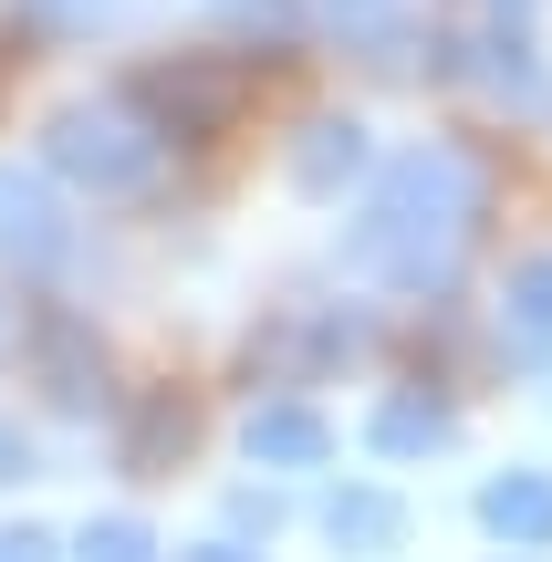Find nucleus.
Wrapping results in <instances>:
<instances>
[{
	"label": "nucleus",
	"mask_w": 552,
	"mask_h": 562,
	"mask_svg": "<svg viewBox=\"0 0 552 562\" xmlns=\"http://www.w3.org/2000/svg\"><path fill=\"white\" fill-rule=\"evenodd\" d=\"M470 240H480V167L459 146H407V157H386V178H375V199H365L345 250H354L365 281L438 292Z\"/></svg>",
	"instance_id": "obj_1"
},
{
	"label": "nucleus",
	"mask_w": 552,
	"mask_h": 562,
	"mask_svg": "<svg viewBox=\"0 0 552 562\" xmlns=\"http://www.w3.org/2000/svg\"><path fill=\"white\" fill-rule=\"evenodd\" d=\"M42 157H53L74 188H94V199H146L157 167H167V136L125 94H94V104H63V115H53Z\"/></svg>",
	"instance_id": "obj_2"
},
{
	"label": "nucleus",
	"mask_w": 552,
	"mask_h": 562,
	"mask_svg": "<svg viewBox=\"0 0 552 562\" xmlns=\"http://www.w3.org/2000/svg\"><path fill=\"white\" fill-rule=\"evenodd\" d=\"M136 104L157 136H229L240 125V104H250V63H219V53H178V63H157V74H136Z\"/></svg>",
	"instance_id": "obj_3"
},
{
	"label": "nucleus",
	"mask_w": 552,
	"mask_h": 562,
	"mask_svg": "<svg viewBox=\"0 0 552 562\" xmlns=\"http://www.w3.org/2000/svg\"><path fill=\"white\" fill-rule=\"evenodd\" d=\"M0 261H11V271H63V261H74L63 199L32 178V167H0Z\"/></svg>",
	"instance_id": "obj_4"
},
{
	"label": "nucleus",
	"mask_w": 552,
	"mask_h": 562,
	"mask_svg": "<svg viewBox=\"0 0 552 562\" xmlns=\"http://www.w3.org/2000/svg\"><path fill=\"white\" fill-rule=\"evenodd\" d=\"M240 448H250V459H261V469H324L334 459V427L324 417H313V406H250V417H240Z\"/></svg>",
	"instance_id": "obj_5"
},
{
	"label": "nucleus",
	"mask_w": 552,
	"mask_h": 562,
	"mask_svg": "<svg viewBox=\"0 0 552 562\" xmlns=\"http://www.w3.org/2000/svg\"><path fill=\"white\" fill-rule=\"evenodd\" d=\"M32 355H42V385H53V406H104L115 396V385H104V355H94V334H83V323H42L32 334Z\"/></svg>",
	"instance_id": "obj_6"
},
{
	"label": "nucleus",
	"mask_w": 552,
	"mask_h": 562,
	"mask_svg": "<svg viewBox=\"0 0 552 562\" xmlns=\"http://www.w3.org/2000/svg\"><path fill=\"white\" fill-rule=\"evenodd\" d=\"M480 521H491L500 542L542 552V542H552V480H542V469H511V480H491V490H480Z\"/></svg>",
	"instance_id": "obj_7"
},
{
	"label": "nucleus",
	"mask_w": 552,
	"mask_h": 562,
	"mask_svg": "<svg viewBox=\"0 0 552 562\" xmlns=\"http://www.w3.org/2000/svg\"><path fill=\"white\" fill-rule=\"evenodd\" d=\"M188 438H199V417H188L178 396H146L136 417H125V469H136V480H167V469L188 459Z\"/></svg>",
	"instance_id": "obj_8"
},
{
	"label": "nucleus",
	"mask_w": 552,
	"mask_h": 562,
	"mask_svg": "<svg viewBox=\"0 0 552 562\" xmlns=\"http://www.w3.org/2000/svg\"><path fill=\"white\" fill-rule=\"evenodd\" d=\"M500 344H511L521 364H542V355H552V250L511 271V292H500Z\"/></svg>",
	"instance_id": "obj_9"
},
{
	"label": "nucleus",
	"mask_w": 552,
	"mask_h": 562,
	"mask_svg": "<svg viewBox=\"0 0 552 562\" xmlns=\"http://www.w3.org/2000/svg\"><path fill=\"white\" fill-rule=\"evenodd\" d=\"M324 531L345 552H396V542H407V501H396V490H334V501H324Z\"/></svg>",
	"instance_id": "obj_10"
},
{
	"label": "nucleus",
	"mask_w": 552,
	"mask_h": 562,
	"mask_svg": "<svg viewBox=\"0 0 552 562\" xmlns=\"http://www.w3.org/2000/svg\"><path fill=\"white\" fill-rule=\"evenodd\" d=\"M365 438L386 448V459H428V448H449V406H438V396H386Z\"/></svg>",
	"instance_id": "obj_11"
},
{
	"label": "nucleus",
	"mask_w": 552,
	"mask_h": 562,
	"mask_svg": "<svg viewBox=\"0 0 552 562\" xmlns=\"http://www.w3.org/2000/svg\"><path fill=\"white\" fill-rule=\"evenodd\" d=\"M354 167H365V125H354V115H324V125L303 136V157H292V178L324 199V188H345Z\"/></svg>",
	"instance_id": "obj_12"
},
{
	"label": "nucleus",
	"mask_w": 552,
	"mask_h": 562,
	"mask_svg": "<svg viewBox=\"0 0 552 562\" xmlns=\"http://www.w3.org/2000/svg\"><path fill=\"white\" fill-rule=\"evenodd\" d=\"M74 562H157V531H146V521H94L74 542Z\"/></svg>",
	"instance_id": "obj_13"
},
{
	"label": "nucleus",
	"mask_w": 552,
	"mask_h": 562,
	"mask_svg": "<svg viewBox=\"0 0 552 562\" xmlns=\"http://www.w3.org/2000/svg\"><path fill=\"white\" fill-rule=\"evenodd\" d=\"M32 11H42V21H63V32H83V21H104L115 0H32Z\"/></svg>",
	"instance_id": "obj_14"
},
{
	"label": "nucleus",
	"mask_w": 552,
	"mask_h": 562,
	"mask_svg": "<svg viewBox=\"0 0 552 562\" xmlns=\"http://www.w3.org/2000/svg\"><path fill=\"white\" fill-rule=\"evenodd\" d=\"M0 480H32V438L21 427H0Z\"/></svg>",
	"instance_id": "obj_15"
},
{
	"label": "nucleus",
	"mask_w": 552,
	"mask_h": 562,
	"mask_svg": "<svg viewBox=\"0 0 552 562\" xmlns=\"http://www.w3.org/2000/svg\"><path fill=\"white\" fill-rule=\"evenodd\" d=\"M0 562H53V542H42V531H11V542H0Z\"/></svg>",
	"instance_id": "obj_16"
},
{
	"label": "nucleus",
	"mask_w": 552,
	"mask_h": 562,
	"mask_svg": "<svg viewBox=\"0 0 552 562\" xmlns=\"http://www.w3.org/2000/svg\"><path fill=\"white\" fill-rule=\"evenodd\" d=\"M178 562H261V552H240V542H199V552H178Z\"/></svg>",
	"instance_id": "obj_17"
},
{
	"label": "nucleus",
	"mask_w": 552,
	"mask_h": 562,
	"mask_svg": "<svg viewBox=\"0 0 552 562\" xmlns=\"http://www.w3.org/2000/svg\"><path fill=\"white\" fill-rule=\"evenodd\" d=\"M324 11H334V21H375L386 0H324Z\"/></svg>",
	"instance_id": "obj_18"
},
{
	"label": "nucleus",
	"mask_w": 552,
	"mask_h": 562,
	"mask_svg": "<svg viewBox=\"0 0 552 562\" xmlns=\"http://www.w3.org/2000/svg\"><path fill=\"white\" fill-rule=\"evenodd\" d=\"M0 344H11V313H0Z\"/></svg>",
	"instance_id": "obj_19"
},
{
	"label": "nucleus",
	"mask_w": 552,
	"mask_h": 562,
	"mask_svg": "<svg viewBox=\"0 0 552 562\" xmlns=\"http://www.w3.org/2000/svg\"><path fill=\"white\" fill-rule=\"evenodd\" d=\"M261 11H271V0H261Z\"/></svg>",
	"instance_id": "obj_20"
}]
</instances>
